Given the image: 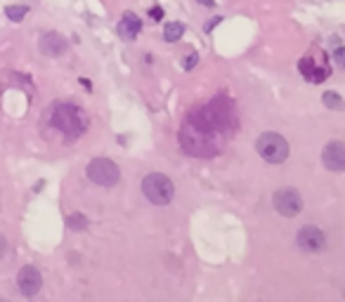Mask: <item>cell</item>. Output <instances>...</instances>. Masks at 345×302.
I'll return each mask as SVG.
<instances>
[{
	"instance_id": "6da1fadb",
	"label": "cell",
	"mask_w": 345,
	"mask_h": 302,
	"mask_svg": "<svg viewBox=\"0 0 345 302\" xmlns=\"http://www.w3.org/2000/svg\"><path fill=\"white\" fill-rule=\"evenodd\" d=\"M180 146L189 156H199V159H211L220 154V149L225 146V135L220 132H206L197 125L187 123L180 127Z\"/></svg>"
},
{
	"instance_id": "7a4b0ae2",
	"label": "cell",
	"mask_w": 345,
	"mask_h": 302,
	"mask_svg": "<svg viewBox=\"0 0 345 302\" xmlns=\"http://www.w3.org/2000/svg\"><path fill=\"white\" fill-rule=\"evenodd\" d=\"M50 123L55 130L64 132L66 137H81L88 127V118H85L83 109L64 102V104H55L50 109Z\"/></svg>"
},
{
	"instance_id": "3957f363",
	"label": "cell",
	"mask_w": 345,
	"mask_h": 302,
	"mask_svg": "<svg viewBox=\"0 0 345 302\" xmlns=\"http://www.w3.org/2000/svg\"><path fill=\"white\" fill-rule=\"evenodd\" d=\"M255 149L260 154V159L267 163H284L289 159V142L279 135V132H263L255 142Z\"/></svg>"
},
{
	"instance_id": "277c9868",
	"label": "cell",
	"mask_w": 345,
	"mask_h": 302,
	"mask_svg": "<svg viewBox=\"0 0 345 302\" xmlns=\"http://www.w3.org/2000/svg\"><path fill=\"white\" fill-rule=\"evenodd\" d=\"M142 194L154 203V206H165L175 196V184L161 173H151L142 179Z\"/></svg>"
},
{
	"instance_id": "5b68a950",
	"label": "cell",
	"mask_w": 345,
	"mask_h": 302,
	"mask_svg": "<svg viewBox=\"0 0 345 302\" xmlns=\"http://www.w3.org/2000/svg\"><path fill=\"white\" fill-rule=\"evenodd\" d=\"M206 109H208V113H211V118H213L218 130H222V132H234L236 130V125H239L236 109L227 95H218L211 104H206Z\"/></svg>"
},
{
	"instance_id": "8992f818",
	"label": "cell",
	"mask_w": 345,
	"mask_h": 302,
	"mask_svg": "<svg viewBox=\"0 0 345 302\" xmlns=\"http://www.w3.org/2000/svg\"><path fill=\"white\" fill-rule=\"evenodd\" d=\"M85 175L90 182L99 184V187H116L121 182V170L111 159H92L88 163Z\"/></svg>"
},
{
	"instance_id": "52a82bcc",
	"label": "cell",
	"mask_w": 345,
	"mask_h": 302,
	"mask_svg": "<svg viewBox=\"0 0 345 302\" xmlns=\"http://www.w3.org/2000/svg\"><path fill=\"white\" fill-rule=\"evenodd\" d=\"M272 203H274V210L279 215H284V217H296L303 210V198L298 194V189H293V187L277 189L272 196Z\"/></svg>"
},
{
	"instance_id": "ba28073f",
	"label": "cell",
	"mask_w": 345,
	"mask_h": 302,
	"mask_svg": "<svg viewBox=\"0 0 345 302\" xmlns=\"http://www.w3.org/2000/svg\"><path fill=\"white\" fill-rule=\"evenodd\" d=\"M296 246L300 250H305V253H319L327 246V236H324V231L319 227L305 224L303 229L298 231V236H296Z\"/></svg>"
},
{
	"instance_id": "9c48e42d",
	"label": "cell",
	"mask_w": 345,
	"mask_h": 302,
	"mask_svg": "<svg viewBox=\"0 0 345 302\" xmlns=\"http://www.w3.org/2000/svg\"><path fill=\"white\" fill-rule=\"evenodd\" d=\"M17 288L21 295H26V298H33L38 290L43 288V276H40V271H38L33 265H26L19 269L17 274Z\"/></svg>"
},
{
	"instance_id": "30bf717a",
	"label": "cell",
	"mask_w": 345,
	"mask_h": 302,
	"mask_svg": "<svg viewBox=\"0 0 345 302\" xmlns=\"http://www.w3.org/2000/svg\"><path fill=\"white\" fill-rule=\"evenodd\" d=\"M322 163L327 170L343 173L345 170V144L343 142H329L322 151Z\"/></svg>"
},
{
	"instance_id": "8fae6325",
	"label": "cell",
	"mask_w": 345,
	"mask_h": 302,
	"mask_svg": "<svg viewBox=\"0 0 345 302\" xmlns=\"http://www.w3.org/2000/svg\"><path fill=\"white\" fill-rule=\"evenodd\" d=\"M38 48H40V52L48 54V57H59V54L66 52V40L59 36V33L50 31V33H43V36H40Z\"/></svg>"
},
{
	"instance_id": "7c38bea8",
	"label": "cell",
	"mask_w": 345,
	"mask_h": 302,
	"mask_svg": "<svg viewBox=\"0 0 345 302\" xmlns=\"http://www.w3.org/2000/svg\"><path fill=\"white\" fill-rule=\"evenodd\" d=\"M142 31V19L137 17L135 12H126L121 21H118V36L123 40H135V36Z\"/></svg>"
},
{
	"instance_id": "4fadbf2b",
	"label": "cell",
	"mask_w": 345,
	"mask_h": 302,
	"mask_svg": "<svg viewBox=\"0 0 345 302\" xmlns=\"http://www.w3.org/2000/svg\"><path fill=\"white\" fill-rule=\"evenodd\" d=\"M182 33H184V24H182V21H168V24H165L164 38L168 43H175L178 38H182Z\"/></svg>"
},
{
	"instance_id": "5bb4252c",
	"label": "cell",
	"mask_w": 345,
	"mask_h": 302,
	"mask_svg": "<svg viewBox=\"0 0 345 302\" xmlns=\"http://www.w3.org/2000/svg\"><path fill=\"white\" fill-rule=\"evenodd\" d=\"M66 227L71 231H83V229H88V217L83 213H73L66 217Z\"/></svg>"
},
{
	"instance_id": "9a60e30c",
	"label": "cell",
	"mask_w": 345,
	"mask_h": 302,
	"mask_svg": "<svg viewBox=\"0 0 345 302\" xmlns=\"http://www.w3.org/2000/svg\"><path fill=\"white\" fill-rule=\"evenodd\" d=\"M5 15H7L10 21H21V19L29 15V7H26V5H7V7H5Z\"/></svg>"
},
{
	"instance_id": "2e32d148",
	"label": "cell",
	"mask_w": 345,
	"mask_h": 302,
	"mask_svg": "<svg viewBox=\"0 0 345 302\" xmlns=\"http://www.w3.org/2000/svg\"><path fill=\"white\" fill-rule=\"evenodd\" d=\"M322 102H324V107H329V109H341L343 107V99L338 97V92H324Z\"/></svg>"
},
{
	"instance_id": "e0dca14e",
	"label": "cell",
	"mask_w": 345,
	"mask_h": 302,
	"mask_svg": "<svg viewBox=\"0 0 345 302\" xmlns=\"http://www.w3.org/2000/svg\"><path fill=\"white\" fill-rule=\"evenodd\" d=\"M327 76H331V69H324V66H322V69H312V73L308 76V80L319 85V83H324V80H327Z\"/></svg>"
},
{
	"instance_id": "ac0fdd59",
	"label": "cell",
	"mask_w": 345,
	"mask_h": 302,
	"mask_svg": "<svg viewBox=\"0 0 345 302\" xmlns=\"http://www.w3.org/2000/svg\"><path fill=\"white\" fill-rule=\"evenodd\" d=\"M298 69H300V73H303L305 78L312 73V69H314V62H312V57H310V54H308V57H303V59L298 62Z\"/></svg>"
},
{
	"instance_id": "d6986e66",
	"label": "cell",
	"mask_w": 345,
	"mask_h": 302,
	"mask_svg": "<svg viewBox=\"0 0 345 302\" xmlns=\"http://www.w3.org/2000/svg\"><path fill=\"white\" fill-rule=\"evenodd\" d=\"M197 64H199V54H197V52L187 54V57L182 59V69H184V71H192Z\"/></svg>"
},
{
	"instance_id": "ffe728a7",
	"label": "cell",
	"mask_w": 345,
	"mask_h": 302,
	"mask_svg": "<svg viewBox=\"0 0 345 302\" xmlns=\"http://www.w3.org/2000/svg\"><path fill=\"white\" fill-rule=\"evenodd\" d=\"M149 17L154 19V21H161V19H164V7H159V5H154V7L149 10Z\"/></svg>"
},
{
	"instance_id": "44dd1931",
	"label": "cell",
	"mask_w": 345,
	"mask_h": 302,
	"mask_svg": "<svg viewBox=\"0 0 345 302\" xmlns=\"http://www.w3.org/2000/svg\"><path fill=\"white\" fill-rule=\"evenodd\" d=\"M220 21H222V17H215V19H211V21H208V24L203 26V29H206V33H211V31H213V29L218 26Z\"/></svg>"
},
{
	"instance_id": "7402d4cb",
	"label": "cell",
	"mask_w": 345,
	"mask_h": 302,
	"mask_svg": "<svg viewBox=\"0 0 345 302\" xmlns=\"http://www.w3.org/2000/svg\"><path fill=\"white\" fill-rule=\"evenodd\" d=\"M5 253H7V238L0 234V260L5 257Z\"/></svg>"
},
{
	"instance_id": "603a6c76",
	"label": "cell",
	"mask_w": 345,
	"mask_h": 302,
	"mask_svg": "<svg viewBox=\"0 0 345 302\" xmlns=\"http://www.w3.org/2000/svg\"><path fill=\"white\" fill-rule=\"evenodd\" d=\"M203 7H215V0H199Z\"/></svg>"
},
{
	"instance_id": "cb8c5ba5",
	"label": "cell",
	"mask_w": 345,
	"mask_h": 302,
	"mask_svg": "<svg viewBox=\"0 0 345 302\" xmlns=\"http://www.w3.org/2000/svg\"><path fill=\"white\" fill-rule=\"evenodd\" d=\"M341 66H343V69H345V62H343V64H341Z\"/></svg>"
}]
</instances>
